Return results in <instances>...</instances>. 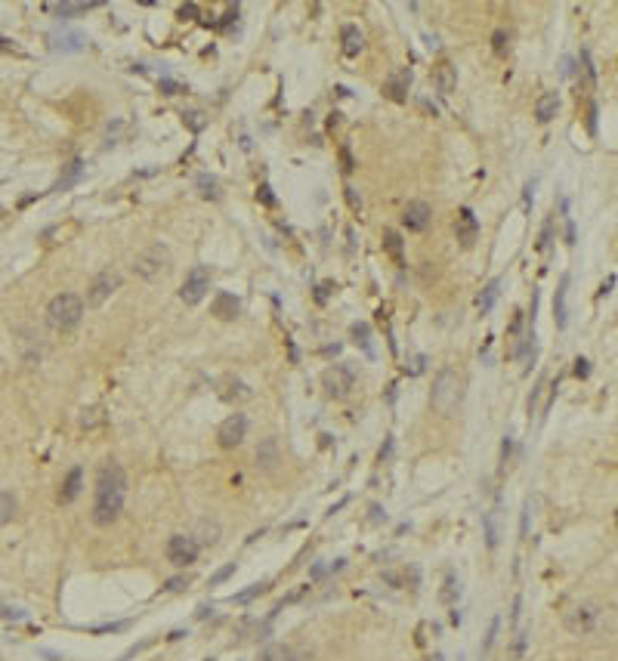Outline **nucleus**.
Segmentation results:
<instances>
[{
	"label": "nucleus",
	"instance_id": "obj_1",
	"mask_svg": "<svg viewBox=\"0 0 618 661\" xmlns=\"http://www.w3.org/2000/svg\"><path fill=\"white\" fill-rule=\"evenodd\" d=\"M127 498V476L118 461H105L96 476V494H93V522L96 526H112L124 510Z\"/></svg>",
	"mask_w": 618,
	"mask_h": 661
},
{
	"label": "nucleus",
	"instance_id": "obj_2",
	"mask_svg": "<svg viewBox=\"0 0 618 661\" xmlns=\"http://www.w3.org/2000/svg\"><path fill=\"white\" fill-rule=\"evenodd\" d=\"M461 396H464V380L458 377V371L442 368L439 377H436V383H433V393H430V405H433V411L442 414V418H451L455 408L461 405Z\"/></svg>",
	"mask_w": 618,
	"mask_h": 661
},
{
	"label": "nucleus",
	"instance_id": "obj_3",
	"mask_svg": "<svg viewBox=\"0 0 618 661\" xmlns=\"http://www.w3.org/2000/svg\"><path fill=\"white\" fill-rule=\"evenodd\" d=\"M84 319V300L77 294H59L50 300L47 306V321L56 330H71L77 328V321Z\"/></svg>",
	"mask_w": 618,
	"mask_h": 661
},
{
	"label": "nucleus",
	"instance_id": "obj_4",
	"mask_svg": "<svg viewBox=\"0 0 618 661\" xmlns=\"http://www.w3.org/2000/svg\"><path fill=\"white\" fill-rule=\"evenodd\" d=\"M170 266H174L170 248H167V244H161V241H155V244H149L140 257H136L133 272L140 278H146V282H155V278H161L164 272H170Z\"/></svg>",
	"mask_w": 618,
	"mask_h": 661
},
{
	"label": "nucleus",
	"instance_id": "obj_5",
	"mask_svg": "<svg viewBox=\"0 0 618 661\" xmlns=\"http://www.w3.org/2000/svg\"><path fill=\"white\" fill-rule=\"evenodd\" d=\"M207 291H211V269H207V266H192L183 287H179V300L189 303V306H195V303L204 300Z\"/></svg>",
	"mask_w": 618,
	"mask_h": 661
},
{
	"label": "nucleus",
	"instance_id": "obj_6",
	"mask_svg": "<svg viewBox=\"0 0 618 661\" xmlns=\"http://www.w3.org/2000/svg\"><path fill=\"white\" fill-rule=\"evenodd\" d=\"M322 386L328 390V396L334 399H347L349 390L356 386V374L349 365H331V368L322 374Z\"/></svg>",
	"mask_w": 618,
	"mask_h": 661
},
{
	"label": "nucleus",
	"instance_id": "obj_7",
	"mask_svg": "<svg viewBox=\"0 0 618 661\" xmlns=\"http://www.w3.org/2000/svg\"><path fill=\"white\" fill-rule=\"evenodd\" d=\"M118 287H121V275H118V272H114V269H103L90 282V287H87V303L90 306H103L105 300L118 291Z\"/></svg>",
	"mask_w": 618,
	"mask_h": 661
},
{
	"label": "nucleus",
	"instance_id": "obj_8",
	"mask_svg": "<svg viewBox=\"0 0 618 661\" xmlns=\"http://www.w3.org/2000/svg\"><path fill=\"white\" fill-rule=\"evenodd\" d=\"M167 559L176 565V569H186L198 559V541L189 535H174L167 541Z\"/></svg>",
	"mask_w": 618,
	"mask_h": 661
},
{
	"label": "nucleus",
	"instance_id": "obj_9",
	"mask_svg": "<svg viewBox=\"0 0 618 661\" xmlns=\"http://www.w3.org/2000/svg\"><path fill=\"white\" fill-rule=\"evenodd\" d=\"M596 618H600V612H596L594 602H581V606L566 612V630L569 634H591L596 628Z\"/></svg>",
	"mask_w": 618,
	"mask_h": 661
},
{
	"label": "nucleus",
	"instance_id": "obj_10",
	"mask_svg": "<svg viewBox=\"0 0 618 661\" xmlns=\"http://www.w3.org/2000/svg\"><path fill=\"white\" fill-rule=\"evenodd\" d=\"M244 436H248V418H244V414H229L217 430V442L223 448H239L244 442Z\"/></svg>",
	"mask_w": 618,
	"mask_h": 661
},
{
	"label": "nucleus",
	"instance_id": "obj_11",
	"mask_svg": "<svg viewBox=\"0 0 618 661\" xmlns=\"http://www.w3.org/2000/svg\"><path fill=\"white\" fill-rule=\"evenodd\" d=\"M408 87H412V68H396L386 75L384 81V96L390 102H405L408 99Z\"/></svg>",
	"mask_w": 618,
	"mask_h": 661
},
{
	"label": "nucleus",
	"instance_id": "obj_12",
	"mask_svg": "<svg viewBox=\"0 0 618 661\" xmlns=\"http://www.w3.org/2000/svg\"><path fill=\"white\" fill-rule=\"evenodd\" d=\"M430 220H433V211H430L427 201H412V204L402 211V222H405L412 232H423V229L430 226Z\"/></svg>",
	"mask_w": 618,
	"mask_h": 661
},
{
	"label": "nucleus",
	"instance_id": "obj_13",
	"mask_svg": "<svg viewBox=\"0 0 618 661\" xmlns=\"http://www.w3.org/2000/svg\"><path fill=\"white\" fill-rule=\"evenodd\" d=\"M455 232H458V241H461L464 248H470V244L479 238V222H476V213H473L470 207H461V211H458Z\"/></svg>",
	"mask_w": 618,
	"mask_h": 661
},
{
	"label": "nucleus",
	"instance_id": "obj_14",
	"mask_svg": "<svg viewBox=\"0 0 618 661\" xmlns=\"http://www.w3.org/2000/svg\"><path fill=\"white\" fill-rule=\"evenodd\" d=\"M84 44H87V38H84L81 31H56V34H50V50H53V53H81Z\"/></svg>",
	"mask_w": 618,
	"mask_h": 661
},
{
	"label": "nucleus",
	"instance_id": "obj_15",
	"mask_svg": "<svg viewBox=\"0 0 618 661\" xmlns=\"http://www.w3.org/2000/svg\"><path fill=\"white\" fill-rule=\"evenodd\" d=\"M211 312L217 315V319H223V321H232L235 315L241 312V303H239V297H235V294L220 291L217 297H213V303H211Z\"/></svg>",
	"mask_w": 618,
	"mask_h": 661
},
{
	"label": "nucleus",
	"instance_id": "obj_16",
	"mask_svg": "<svg viewBox=\"0 0 618 661\" xmlns=\"http://www.w3.org/2000/svg\"><path fill=\"white\" fill-rule=\"evenodd\" d=\"M340 47H343V56H349V59H356V56L362 53L365 34L359 31V25H343L340 28Z\"/></svg>",
	"mask_w": 618,
	"mask_h": 661
},
{
	"label": "nucleus",
	"instance_id": "obj_17",
	"mask_svg": "<svg viewBox=\"0 0 618 661\" xmlns=\"http://www.w3.org/2000/svg\"><path fill=\"white\" fill-rule=\"evenodd\" d=\"M566 294H569V275H563V282L557 287V297H553V319H557V328L563 330L569 325V309H566Z\"/></svg>",
	"mask_w": 618,
	"mask_h": 661
},
{
	"label": "nucleus",
	"instance_id": "obj_18",
	"mask_svg": "<svg viewBox=\"0 0 618 661\" xmlns=\"http://www.w3.org/2000/svg\"><path fill=\"white\" fill-rule=\"evenodd\" d=\"M81 483H84V470H81V466H71L66 483H62V488H59V501H62V504H71V501L81 494Z\"/></svg>",
	"mask_w": 618,
	"mask_h": 661
},
{
	"label": "nucleus",
	"instance_id": "obj_19",
	"mask_svg": "<svg viewBox=\"0 0 618 661\" xmlns=\"http://www.w3.org/2000/svg\"><path fill=\"white\" fill-rule=\"evenodd\" d=\"M433 75H436V87H439L442 96H449V93L458 87V68L451 66V62H439V66L433 68Z\"/></svg>",
	"mask_w": 618,
	"mask_h": 661
},
{
	"label": "nucleus",
	"instance_id": "obj_20",
	"mask_svg": "<svg viewBox=\"0 0 618 661\" xmlns=\"http://www.w3.org/2000/svg\"><path fill=\"white\" fill-rule=\"evenodd\" d=\"M81 176H84V161H81V158H75V161H68V164H66L62 176L56 179V185H53L50 192H66V189H71V185H75Z\"/></svg>",
	"mask_w": 618,
	"mask_h": 661
},
{
	"label": "nucleus",
	"instance_id": "obj_21",
	"mask_svg": "<svg viewBox=\"0 0 618 661\" xmlns=\"http://www.w3.org/2000/svg\"><path fill=\"white\" fill-rule=\"evenodd\" d=\"M557 109H559V96L557 90H548L541 99L535 102V118L541 121V124H548V121L557 118Z\"/></svg>",
	"mask_w": 618,
	"mask_h": 661
},
{
	"label": "nucleus",
	"instance_id": "obj_22",
	"mask_svg": "<svg viewBox=\"0 0 618 661\" xmlns=\"http://www.w3.org/2000/svg\"><path fill=\"white\" fill-rule=\"evenodd\" d=\"M380 241H384V250L393 257V263L396 266H405V248H402V235L396 229H384V235H380Z\"/></svg>",
	"mask_w": 618,
	"mask_h": 661
},
{
	"label": "nucleus",
	"instance_id": "obj_23",
	"mask_svg": "<svg viewBox=\"0 0 618 661\" xmlns=\"http://www.w3.org/2000/svg\"><path fill=\"white\" fill-rule=\"evenodd\" d=\"M276 464H278V445H276V439H266L260 448H257V466H263L266 473H272Z\"/></svg>",
	"mask_w": 618,
	"mask_h": 661
},
{
	"label": "nucleus",
	"instance_id": "obj_24",
	"mask_svg": "<svg viewBox=\"0 0 618 661\" xmlns=\"http://www.w3.org/2000/svg\"><path fill=\"white\" fill-rule=\"evenodd\" d=\"M498 294H501V278H492L485 287H483V294L476 297V309L479 312H492V306H495V300H498Z\"/></svg>",
	"mask_w": 618,
	"mask_h": 661
},
{
	"label": "nucleus",
	"instance_id": "obj_25",
	"mask_svg": "<svg viewBox=\"0 0 618 661\" xmlns=\"http://www.w3.org/2000/svg\"><path fill=\"white\" fill-rule=\"evenodd\" d=\"M93 6H96V3H47L44 10L53 13V16L68 19V16H84V13H90Z\"/></svg>",
	"mask_w": 618,
	"mask_h": 661
},
{
	"label": "nucleus",
	"instance_id": "obj_26",
	"mask_svg": "<svg viewBox=\"0 0 618 661\" xmlns=\"http://www.w3.org/2000/svg\"><path fill=\"white\" fill-rule=\"evenodd\" d=\"M498 516H501V507H492L485 513V519H483V526H485V544H488V550H495L498 547V538H501V531H498Z\"/></svg>",
	"mask_w": 618,
	"mask_h": 661
},
{
	"label": "nucleus",
	"instance_id": "obj_27",
	"mask_svg": "<svg viewBox=\"0 0 618 661\" xmlns=\"http://www.w3.org/2000/svg\"><path fill=\"white\" fill-rule=\"evenodd\" d=\"M257 661H297V652H294L291 646H278L276 643V646H266Z\"/></svg>",
	"mask_w": 618,
	"mask_h": 661
},
{
	"label": "nucleus",
	"instance_id": "obj_28",
	"mask_svg": "<svg viewBox=\"0 0 618 661\" xmlns=\"http://www.w3.org/2000/svg\"><path fill=\"white\" fill-rule=\"evenodd\" d=\"M223 399H229V402H235V399H250V390L241 383V380H235V377H226L223 380Z\"/></svg>",
	"mask_w": 618,
	"mask_h": 661
},
{
	"label": "nucleus",
	"instance_id": "obj_29",
	"mask_svg": "<svg viewBox=\"0 0 618 661\" xmlns=\"http://www.w3.org/2000/svg\"><path fill=\"white\" fill-rule=\"evenodd\" d=\"M198 192H201V198H211V201H217L220 198V183L213 176H207V174H201L198 176Z\"/></svg>",
	"mask_w": 618,
	"mask_h": 661
},
{
	"label": "nucleus",
	"instance_id": "obj_30",
	"mask_svg": "<svg viewBox=\"0 0 618 661\" xmlns=\"http://www.w3.org/2000/svg\"><path fill=\"white\" fill-rule=\"evenodd\" d=\"M13 516H16V498L10 492H0V526L13 522Z\"/></svg>",
	"mask_w": 618,
	"mask_h": 661
},
{
	"label": "nucleus",
	"instance_id": "obj_31",
	"mask_svg": "<svg viewBox=\"0 0 618 661\" xmlns=\"http://www.w3.org/2000/svg\"><path fill=\"white\" fill-rule=\"evenodd\" d=\"M105 418H103V408H84V414H81V427L84 430H93V427H99Z\"/></svg>",
	"mask_w": 618,
	"mask_h": 661
},
{
	"label": "nucleus",
	"instance_id": "obj_32",
	"mask_svg": "<svg viewBox=\"0 0 618 661\" xmlns=\"http://www.w3.org/2000/svg\"><path fill=\"white\" fill-rule=\"evenodd\" d=\"M266 587H269V584H266V581H260V584H250L248 591L235 593V596H232V602H250V600H254V596H260V593L266 591Z\"/></svg>",
	"mask_w": 618,
	"mask_h": 661
},
{
	"label": "nucleus",
	"instance_id": "obj_33",
	"mask_svg": "<svg viewBox=\"0 0 618 661\" xmlns=\"http://www.w3.org/2000/svg\"><path fill=\"white\" fill-rule=\"evenodd\" d=\"M343 195H347L349 211H353V213H362V195H359L356 185H347V189H343Z\"/></svg>",
	"mask_w": 618,
	"mask_h": 661
},
{
	"label": "nucleus",
	"instance_id": "obj_34",
	"mask_svg": "<svg viewBox=\"0 0 618 661\" xmlns=\"http://www.w3.org/2000/svg\"><path fill=\"white\" fill-rule=\"evenodd\" d=\"M507 47H510V44H507V31H504V28H498V31L492 34V50H495L498 56H504Z\"/></svg>",
	"mask_w": 618,
	"mask_h": 661
},
{
	"label": "nucleus",
	"instance_id": "obj_35",
	"mask_svg": "<svg viewBox=\"0 0 618 661\" xmlns=\"http://www.w3.org/2000/svg\"><path fill=\"white\" fill-rule=\"evenodd\" d=\"M353 337L356 343H362V349L371 356V340H368V325H353Z\"/></svg>",
	"mask_w": 618,
	"mask_h": 661
},
{
	"label": "nucleus",
	"instance_id": "obj_36",
	"mask_svg": "<svg viewBox=\"0 0 618 661\" xmlns=\"http://www.w3.org/2000/svg\"><path fill=\"white\" fill-rule=\"evenodd\" d=\"M455 593H458V587H455V575H445V591H442V602H455Z\"/></svg>",
	"mask_w": 618,
	"mask_h": 661
},
{
	"label": "nucleus",
	"instance_id": "obj_37",
	"mask_svg": "<svg viewBox=\"0 0 618 661\" xmlns=\"http://www.w3.org/2000/svg\"><path fill=\"white\" fill-rule=\"evenodd\" d=\"M498 628H501V618L495 615L492 618V628H488V637H485V643H483V652H488L495 646V637H498Z\"/></svg>",
	"mask_w": 618,
	"mask_h": 661
},
{
	"label": "nucleus",
	"instance_id": "obj_38",
	"mask_svg": "<svg viewBox=\"0 0 618 661\" xmlns=\"http://www.w3.org/2000/svg\"><path fill=\"white\" fill-rule=\"evenodd\" d=\"M340 164H343V174H353V170H356V161H353V155H349V146H340Z\"/></svg>",
	"mask_w": 618,
	"mask_h": 661
},
{
	"label": "nucleus",
	"instance_id": "obj_39",
	"mask_svg": "<svg viewBox=\"0 0 618 661\" xmlns=\"http://www.w3.org/2000/svg\"><path fill=\"white\" fill-rule=\"evenodd\" d=\"M183 118L189 121L192 130H201V127H204V114H201V112H189V114H183Z\"/></svg>",
	"mask_w": 618,
	"mask_h": 661
},
{
	"label": "nucleus",
	"instance_id": "obj_40",
	"mask_svg": "<svg viewBox=\"0 0 618 661\" xmlns=\"http://www.w3.org/2000/svg\"><path fill=\"white\" fill-rule=\"evenodd\" d=\"M235 572V563H229V565H223V569L217 572V575H213V578H211V584H220V581H226L229 578V575H232Z\"/></svg>",
	"mask_w": 618,
	"mask_h": 661
},
{
	"label": "nucleus",
	"instance_id": "obj_41",
	"mask_svg": "<svg viewBox=\"0 0 618 661\" xmlns=\"http://www.w3.org/2000/svg\"><path fill=\"white\" fill-rule=\"evenodd\" d=\"M161 90L167 93V96H176V93H183V87H179L176 81H167V77H164V81H161Z\"/></svg>",
	"mask_w": 618,
	"mask_h": 661
},
{
	"label": "nucleus",
	"instance_id": "obj_42",
	"mask_svg": "<svg viewBox=\"0 0 618 661\" xmlns=\"http://www.w3.org/2000/svg\"><path fill=\"white\" fill-rule=\"evenodd\" d=\"M183 587H189V578H170L164 591H183Z\"/></svg>",
	"mask_w": 618,
	"mask_h": 661
},
{
	"label": "nucleus",
	"instance_id": "obj_43",
	"mask_svg": "<svg viewBox=\"0 0 618 661\" xmlns=\"http://www.w3.org/2000/svg\"><path fill=\"white\" fill-rule=\"evenodd\" d=\"M179 16H183V19H186V16H189V19H195V16H198V6H195V3H186V6H179Z\"/></svg>",
	"mask_w": 618,
	"mask_h": 661
},
{
	"label": "nucleus",
	"instance_id": "obj_44",
	"mask_svg": "<svg viewBox=\"0 0 618 661\" xmlns=\"http://www.w3.org/2000/svg\"><path fill=\"white\" fill-rule=\"evenodd\" d=\"M0 615H3V618H25V612H22V609H10V606H3V609H0Z\"/></svg>",
	"mask_w": 618,
	"mask_h": 661
},
{
	"label": "nucleus",
	"instance_id": "obj_45",
	"mask_svg": "<svg viewBox=\"0 0 618 661\" xmlns=\"http://www.w3.org/2000/svg\"><path fill=\"white\" fill-rule=\"evenodd\" d=\"M257 198H263V204H276V198L269 195V185H260V192H257Z\"/></svg>",
	"mask_w": 618,
	"mask_h": 661
},
{
	"label": "nucleus",
	"instance_id": "obj_46",
	"mask_svg": "<svg viewBox=\"0 0 618 661\" xmlns=\"http://www.w3.org/2000/svg\"><path fill=\"white\" fill-rule=\"evenodd\" d=\"M575 365H578V368H575V374H578V377H587V371H591V368H587V362H585V358H578V362H575Z\"/></svg>",
	"mask_w": 618,
	"mask_h": 661
},
{
	"label": "nucleus",
	"instance_id": "obj_47",
	"mask_svg": "<svg viewBox=\"0 0 618 661\" xmlns=\"http://www.w3.org/2000/svg\"><path fill=\"white\" fill-rule=\"evenodd\" d=\"M563 75H566V77L572 75V59H563Z\"/></svg>",
	"mask_w": 618,
	"mask_h": 661
},
{
	"label": "nucleus",
	"instance_id": "obj_48",
	"mask_svg": "<svg viewBox=\"0 0 618 661\" xmlns=\"http://www.w3.org/2000/svg\"><path fill=\"white\" fill-rule=\"evenodd\" d=\"M615 522H618V510H615Z\"/></svg>",
	"mask_w": 618,
	"mask_h": 661
}]
</instances>
